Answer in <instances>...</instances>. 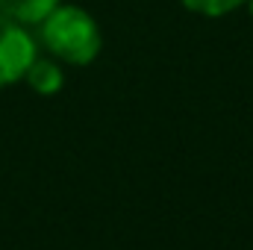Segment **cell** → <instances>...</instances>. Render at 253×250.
<instances>
[{"label": "cell", "instance_id": "1", "mask_svg": "<svg viewBox=\"0 0 253 250\" xmlns=\"http://www.w3.org/2000/svg\"><path fill=\"white\" fill-rule=\"evenodd\" d=\"M39 39L56 59L71 65H88L100 53V30L80 6L59 3L44 21H39Z\"/></svg>", "mask_w": 253, "mask_h": 250}, {"label": "cell", "instance_id": "4", "mask_svg": "<svg viewBox=\"0 0 253 250\" xmlns=\"http://www.w3.org/2000/svg\"><path fill=\"white\" fill-rule=\"evenodd\" d=\"M24 80L39 91V94H56L59 88H62V71H59V65L50 62V59H33V65L27 68V74H24Z\"/></svg>", "mask_w": 253, "mask_h": 250}, {"label": "cell", "instance_id": "6", "mask_svg": "<svg viewBox=\"0 0 253 250\" xmlns=\"http://www.w3.org/2000/svg\"><path fill=\"white\" fill-rule=\"evenodd\" d=\"M248 6H251V15H253V0H248Z\"/></svg>", "mask_w": 253, "mask_h": 250}, {"label": "cell", "instance_id": "3", "mask_svg": "<svg viewBox=\"0 0 253 250\" xmlns=\"http://www.w3.org/2000/svg\"><path fill=\"white\" fill-rule=\"evenodd\" d=\"M56 6H59V0H0V15L27 27V24L44 21Z\"/></svg>", "mask_w": 253, "mask_h": 250}, {"label": "cell", "instance_id": "5", "mask_svg": "<svg viewBox=\"0 0 253 250\" xmlns=\"http://www.w3.org/2000/svg\"><path fill=\"white\" fill-rule=\"evenodd\" d=\"M186 9L197 12V15H206V18H221L227 12H233L236 6L248 3V0H183Z\"/></svg>", "mask_w": 253, "mask_h": 250}, {"label": "cell", "instance_id": "2", "mask_svg": "<svg viewBox=\"0 0 253 250\" xmlns=\"http://www.w3.org/2000/svg\"><path fill=\"white\" fill-rule=\"evenodd\" d=\"M36 59V42L24 24L0 15V88L18 83Z\"/></svg>", "mask_w": 253, "mask_h": 250}]
</instances>
